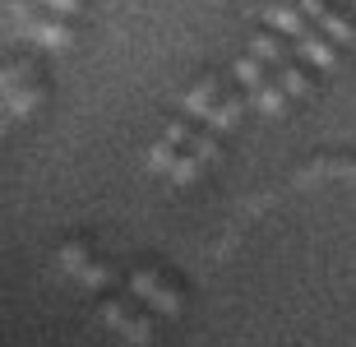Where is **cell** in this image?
Wrapping results in <instances>:
<instances>
[{"instance_id": "9", "label": "cell", "mask_w": 356, "mask_h": 347, "mask_svg": "<svg viewBox=\"0 0 356 347\" xmlns=\"http://www.w3.org/2000/svg\"><path fill=\"white\" fill-rule=\"evenodd\" d=\"M245 51H254L259 56V60H268V65H273V74L282 65H291V60H296V47H287V38H282V33H273V28H254L250 33V42H245Z\"/></svg>"}, {"instance_id": "16", "label": "cell", "mask_w": 356, "mask_h": 347, "mask_svg": "<svg viewBox=\"0 0 356 347\" xmlns=\"http://www.w3.org/2000/svg\"><path fill=\"white\" fill-rule=\"evenodd\" d=\"M277 79H282V88H287L291 97H305L310 93V74H305V60H291V65L277 70Z\"/></svg>"}, {"instance_id": "5", "label": "cell", "mask_w": 356, "mask_h": 347, "mask_svg": "<svg viewBox=\"0 0 356 347\" xmlns=\"http://www.w3.org/2000/svg\"><path fill=\"white\" fill-rule=\"evenodd\" d=\"M222 93H227V79L218 74V70H204L190 88H185V97H181V116H190V120H204L213 116V107L222 102Z\"/></svg>"}, {"instance_id": "4", "label": "cell", "mask_w": 356, "mask_h": 347, "mask_svg": "<svg viewBox=\"0 0 356 347\" xmlns=\"http://www.w3.org/2000/svg\"><path fill=\"white\" fill-rule=\"evenodd\" d=\"M222 139H227V134L199 125V134L190 139V148H185V158L172 167V186H190V181H199L204 167H213V162L222 158Z\"/></svg>"}, {"instance_id": "14", "label": "cell", "mask_w": 356, "mask_h": 347, "mask_svg": "<svg viewBox=\"0 0 356 347\" xmlns=\"http://www.w3.org/2000/svg\"><path fill=\"white\" fill-rule=\"evenodd\" d=\"M250 102H254L259 111H264V116H277V111H282V107L291 102V93L282 88V79H268L264 88H254V93H250Z\"/></svg>"}, {"instance_id": "6", "label": "cell", "mask_w": 356, "mask_h": 347, "mask_svg": "<svg viewBox=\"0 0 356 347\" xmlns=\"http://www.w3.org/2000/svg\"><path fill=\"white\" fill-rule=\"evenodd\" d=\"M24 38L47 47V51H70L79 42V24L65 19V14H38L33 24H24Z\"/></svg>"}, {"instance_id": "17", "label": "cell", "mask_w": 356, "mask_h": 347, "mask_svg": "<svg viewBox=\"0 0 356 347\" xmlns=\"http://www.w3.org/2000/svg\"><path fill=\"white\" fill-rule=\"evenodd\" d=\"M315 28H319V33H329L333 42H352V38H356L352 19H343V14H338V10H329V14H324V19H319Z\"/></svg>"}, {"instance_id": "12", "label": "cell", "mask_w": 356, "mask_h": 347, "mask_svg": "<svg viewBox=\"0 0 356 347\" xmlns=\"http://www.w3.org/2000/svg\"><path fill=\"white\" fill-rule=\"evenodd\" d=\"M268 70H273L268 60H259L254 51H245V56L236 60V65H232V79H236V88L254 93V88H264V83H268Z\"/></svg>"}, {"instance_id": "3", "label": "cell", "mask_w": 356, "mask_h": 347, "mask_svg": "<svg viewBox=\"0 0 356 347\" xmlns=\"http://www.w3.org/2000/svg\"><path fill=\"white\" fill-rule=\"evenodd\" d=\"M0 93H5V116H33V107L42 102V79L28 70V60H5L0 70Z\"/></svg>"}, {"instance_id": "18", "label": "cell", "mask_w": 356, "mask_h": 347, "mask_svg": "<svg viewBox=\"0 0 356 347\" xmlns=\"http://www.w3.org/2000/svg\"><path fill=\"white\" fill-rule=\"evenodd\" d=\"M296 5H301V10H305V19H310V24H319V19H324V14L333 10L329 0H296Z\"/></svg>"}, {"instance_id": "10", "label": "cell", "mask_w": 356, "mask_h": 347, "mask_svg": "<svg viewBox=\"0 0 356 347\" xmlns=\"http://www.w3.org/2000/svg\"><path fill=\"white\" fill-rule=\"evenodd\" d=\"M296 47V60H305V65L315 70H333L338 65V42L329 38V33H319V28H310L301 42H291Z\"/></svg>"}, {"instance_id": "7", "label": "cell", "mask_w": 356, "mask_h": 347, "mask_svg": "<svg viewBox=\"0 0 356 347\" xmlns=\"http://www.w3.org/2000/svg\"><path fill=\"white\" fill-rule=\"evenodd\" d=\"M259 19H264L273 33H282L287 42H301L305 33L315 28L310 19H305V10L296 5V0H264V5H259Z\"/></svg>"}, {"instance_id": "8", "label": "cell", "mask_w": 356, "mask_h": 347, "mask_svg": "<svg viewBox=\"0 0 356 347\" xmlns=\"http://www.w3.org/2000/svg\"><path fill=\"white\" fill-rule=\"evenodd\" d=\"M83 10H88V0H5V14H10L19 28L33 24L38 14H65V19H79Z\"/></svg>"}, {"instance_id": "15", "label": "cell", "mask_w": 356, "mask_h": 347, "mask_svg": "<svg viewBox=\"0 0 356 347\" xmlns=\"http://www.w3.org/2000/svg\"><path fill=\"white\" fill-rule=\"evenodd\" d=\"M79 282H83V287H88V292L106 296V292H111V287H116V268H111V264H102V259H92V264H88V268H83V273H79Z\"/></svg>"}, {"instance_id": "2", "label": "cell", "mask_w": 356, "mask_h": 347, "mask_svg": "<svg viewBox=\"0 0 356 347\" xmlns=\"http://www.w3.org/2000/svg\"><path fill=\"white\" fill-rule=\"evenodd\" d=\"M97 315H102L120 338H130V343H139V347L153 343V334H158V315H153L139 296H111L106 292L102 301H97Z\"/></svg>"}, {"instance_id": "1", "label": "cell", "mask_w": 356, "mask_h": 347, "mask_svg": "<svg viewBox=\"0 0 356 347\" xmlns=\"http://www.w3.org/2000/svg\"><path fill=\"white\" fill-rule=\"evenodd\" d=\"M125 287H130V296H139L153 315H162V320H176V315L185 310L181 282L167 278V273H162V268H153V264L130 268V273H125Z\"/></svg>"}, {"instance_id": "13", "label": "cell", "mask_w": 356, "mask_h": 347, "mask_svg": "<svg viewBox=\"0 0 356 347\" xmlns=\"http://www.w3.org/2000/svg\"><path fill=\"white\" fill-rule=\"evenodd\" d=\"M56 264L65 268V273H74V278H79L83 268L92 264V245H88V241H79V236H74V241H65V245L56 250Z\"/></svg>"}, {"instance_id": "11", "label": "cell", "mask_w": 356, "mask_h": 347, "mask_svg": "<svg viewBox=\"0 0 356 347\" xmlns=\"http://www.w3.org/2000/svg\"><path fill=\"white\" fill-rule=\"evenodd\" d=\"M245 97H250L245 88H227V93H222V102L213 107V116L204 120V125H209V130H218V134H227L232 125H236V116L245 111Z\"/></svg>"}]
</instances>
